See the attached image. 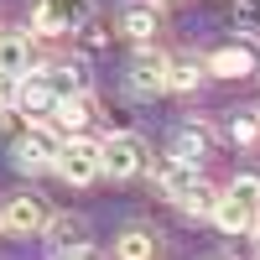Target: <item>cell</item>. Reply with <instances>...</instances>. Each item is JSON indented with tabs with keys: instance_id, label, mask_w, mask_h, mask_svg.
<instances>
[{
	"instance_id": "1",
	"label": "cell",
	"mask_w": 260,
	"mask_h": 260,
	"mask_svg": "<svg viewBox=\"0 0 260 260\" xmlns=\"http://www.w3.org/2000/svg\"><path fill=\"white\" fill-rule=\"evenodd\" d=\"M52 172L73 187H89L94 177H104V156H99V141L89 136H62L57 156H52Z\"/></svg>"
},
{
	"instance_id": "2",
	"label": "cell",
	"mask_w": 260,
	"mask_h": 260,
	"mask_svg": "<svg viewBox=\"0 0 260 260\" xmlns=\"http://www.w3.org/2000/svg\"><path fill=\"white\" fill-rule=\"evenodd\" d=\"M89 16H94V0H37L31 26L37 37H68L78 26H89Z\"/></svg>"
},
{
	"instance_id": "3",
	"label": "cell",
	"mask_w": 260,
	"mask_h": 260,
	"mask_svg": "<svg viewBox=\"0 0 260 260\" xmlns=\"http://www.w3.org/2000/svg\"><path fill=\"white\" fill-rule=\"evenodd\" d=\"M99 156H104V172H110L115 182H130V177L146 172V141L136 130H120V136L99 141Z\"/></svg>"
},
{
	"instance_id": "4",
	"label": "cell",
	"mask_w": 260,
	"mask_h": 260,
	"mask_svg": "<svg viewBox=\"0 0 260 260\" xmlns=\"http://www.w3.org/2000/svg\"><path fill=\"white\" fill-rule=\"evenodd\" d=\"M57 146H62V130L52 120H31V130L16 141V167L21 172H47L52 156H57Z\"/></svg>"
},
{
	"instance_id": "5",
	"label": "cell",
	"mask_w": 260,
	"mask_h": 260,
	"mask_svg": "<svg viewBox=\"0 0 260 260\" xmlns=\"http://www.w3.org/2000/svg\"><path fill=\"white\" fill-rule=\"evenodd\" d=\"M47 219H52L47 203L31 198V192H16V198L0 203V229H6V234H42Z\"/></svg>"
},
{
	"instance_id": "6",
	"label": "cell",
	"mask_w": 260,
	"mask_h": 260,
	"mask_svg": "<svg viewBox=\"0 0 260 260\" xmlns=\"http://www.w3.org/2000/svg\"><path fill=\"white\" fill-rule=\"evenodd\" d=\"M203 68L219 73V78H255L260 73V47H255V42H224Z\"/></svg>"
},
{
	"instance_id": "7",
	"label": "cell",
	"mask_w": 260,
	"mask_h": 260,
	"mask_svg": "<svg viewBox=\"0 0 260 260\" xmlns=\"http://www.w3.org/2000/svg\"><path fill=\"white\" fill-rule=\"evenodd\" d=\"M52 104H57V94H52L47 73H21V78H16V99H11V110H21L26 120H47Z\"/></svg>"
},
{
	"instance_id": "8",
	"label": "cell",
	"mask_w": 260,
	"mask_h": 260,
	"mask_svg": "<svg viewBox=\"0 0 260 260\" xmlns=\"http://www.w3.org/2000/svg\"><path fill=\"white\" fill-rule=\"evenodd\" d=\"M213 146H219L213 125L187 120V125H177V136H172V156H177V161H187V167H203V161L213 156Z\"/></svg>"
},
{
	"instance_id": "9",
	"label": "cell",
	"mask_w": 260,
	"mask_h": 260,
	"mask_svg": "<svg viewBox=\"0 0 260 260\" xmlns=\"http://www.w3.org/2000/svg\"><path fill=\"white\" fill-rule=\"evenodd\" d=\"M130 89L136 94H161L167 89V52H156L146 42V47L130 57Z\"/></svg>"
},
{
	"instance_id": "10",
	"label": "cell",
	"mask_w": 260,
	"mask_h": 260,
	"mask_svg": "<svg viewBox=\"0 0 260 260\" xmlns=\"http://www.w3.org/2000/svg\"><path fill=\"white\" fill-rule=\"evenodd\" d=\"M120 31L136 42V47L156 42V31H161V6H156V0H136V6H125V11H120Z\"/></svg>"
},
{
	"instance_id": "11",
	"label": "cell",
	"mask_w": 260,
	"mask_h": 260,
	"mask_svg": "<svg viewBox=\"0 0 260 260\" xmlns=\"http://www.w3.org/2000/svg\"><path fill=\"white\" fill-rule=\"evenodd\" d=\"M47 120L62 130V136H83V130H89V120H94V99H89V94H68V99L52 104Z\"/></svg>"
},
{
	"instance_id": "12",
	"label": "cell",
	"mask_w": 260,
	"mask_h": 260,
	"mask_svg": "<svg viewBox=\"0 0 260 260\" xmlns=\"http://www.w3.org/2000/svg\"><path fill=\"white\" fill-rule=\"evenodd\" d=\"M198 182H203V177H198V167H187V161H177V156H167V161L156 167V187L167 192L172 203H182Z\"/></svg>"
},
{
	"instance_id": "13",
	"label": "cell",
	"mask_w": 260,
	"mask_h": 260,
	"mask_svg": "<svg viewBox=\"0 0 260 260\" xmlns=\"http://www.w3.org/2000/svg\"><path fill=\"white\" fill-rule=\"evenodd\" d=\"M255 213H260V208H250L245 198H234V192H219V203H213V224H219L224 234H250Z\"/></svg>"
},
{
	"instance_id": "14",
	"label": "cell",
	"mask_w": 260,
	"mask_h": 260,
	"mask_svg": "<svg viewBox=\"0 0 260 260\" xmlns=\"http://www.w3.org/2000/svg\"><path fill=\"white\" fill-rule=\"evenodd\" d=\"M156 255H161V245H156V234L146 224H130L115 240V260H156Z\"/></svg>"
},
{
	"instance_id": "15",
	"label": "cell",
	"mask_w": 260,
	"mask_h": 260,
	"mask_svg": "<svg viewBox=\"0 0 260 260\" xmlns=\"http://www.w3.org/2000/svg\"><path fill=\"white\" fill-rule=\"evenodd\" d=\"M0 73H6V78L31 73V42L21 31H0Z\"/></svg>"
},
{
	"instance_id": "16",
	"label": "cell",
	"mask_w": 260,
	"mask_h": 260,
	"mask_svg": "<svg viewBox=\"0 0 260 260\" xmlns=\"http://www.w3.org/2000/svg\"><path fill=\"white\" fill-rule=\"evenodd\" d=\"M203 62L198 57H167V89L172 94H192V89H198V83H203Z\"/></svg>"
},
{
	"instance_id": "17",
	"label": "cell",
	"mask_w": 260,
	"mask_h": 260,
	"mask_svg": "<svg viewBox=\"0 0 260 260\" xmlns=\"http://www.w3.org/2000/svg\"><path fill=\"white\" fill-rule=\"evenodd\" d=\"M47 83H52L57 99H68V94H89V73H83V62H57V68L47 73Z\"/></svg>"
},
{
	"instance_id": "18",
	"label": "cell",
	"mask_w": 260,
	"mask_h": 260,
	"mask_svg": "<svg viewBox=\"0 0 260 260\" xmlns=\"http://www.w3.org/2000/svg\"><path fill=\"white\" fill-rule=\"evenodd\" d=\"M213 203H219V192H213L208 182H198V187H192L187 198H182V208L192 213V219H213Z\"/></svg>"
},
{
	"instance_id": "19",
	"label": "cell",
	"mask_w": 260,
	"mask_h": 260,
	"mask_svg": "<svg viewBox=\"0 0 260 260\" xmlns=\"http://www.w3.org/2000/svg\"><path fill=\"white\" fill-rule=\"evenodd\" d=\"M229 141H234V146H255V141H260V120H255V110H245V115L229 120Z\"/></svg>"
},
{
	"instance_id": "20",
	"label": "cell",
	"mask_w": 260,
	"mask_h": 260,
	"mask_svg": "<svg viewBox=\"0 0 260 260\" xmlns=\"http://www.w3.org/2000/svg\"><path fill=\"white\" fill-rule=\"evenodd\" d=\"M224 192H234V198H245L250 208H260V172H240V177H234Z\"/></svg>"
},
{
	"instance_id": "21",
	"label": "cell",
	"mask_w": 260,
	"mask_h": 260,
	"mask_svg": "<svg viewBox=\"0 0 260 260\" xmlns=\"http://www.w3.org/2000/svg\"><path fill=\"white\" fill-rule=\"evenodd\" d=\"M47 229L57 234L62 250H68V245H83V234H89V229H83V219H47Z\"/></svg>"
},
{
	"instance_id": "22",
	"label": "cell",
	"mask_w": 260,
	"mask_h": 260,
	"mask_svg": "<svg viewBox=\"0 0 260 260\" xmlns=\"http://www.w3.org/2000/svg\"><path fill=\"white\" fill-rule=\"evenodd\" d=\"M11 99H16V78H6V73H0V115L11 110Z\"/></svg>"
},
{
	"instance_id": "23",
	"label": "cell",
	"mask_w": 260,
	"mask_h": 260,
	"mask_svg": "<svg viewBox=\"0 0 260 260\" xmlns=\"http://www.w3.org/2000/svg\"><path fill=\"white\" fill-rule=\"evenodd\" d=\"M57 260H99V255H94V250H89V245H68V250H62V255H57Z\"/></svg>"
},
{
	"instance_id": "24",
	"label": "cell",
	"mask_w": 260,
	"mask_h": 260,
	"mask_svg": "<svg viewBox=\"0 0 260 260\" xmlns=\"http://www.w3.org/2000/svg\"><path fill=\"white\" fill-rule=\"evenodd\" d=\"M250 240H255V255H260V213H255V224H250Z\"/></svg>"
},
{
	"instance_id": "25",
	"label": "cell",
	"mask_w": 260,
	"mask_h": 260,
	"mask_svg": "<svg viewBox=\"0 0 260 260\" xmlns=\"http://www.w3.org/2000/svg\"><path fill=\"white\" fill-rule=\"evenodd\" d=\"M255 120H260V110H255Z\"/></svg>"
}]
</instances>
